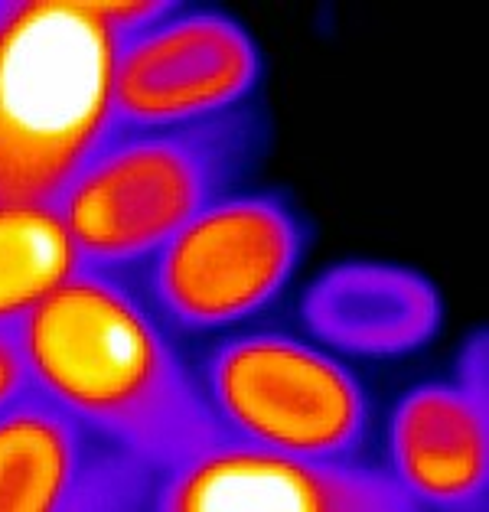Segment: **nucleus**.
<instances>
[{
	"mask_svg": "<svg viewBox=\"0 0 489 512\" xmlns=\"http://www.w3.org/2000/svg\"><path fill=\"white\" fill-rule=\"evenodd\" d=\"M14 330L30 389L160 477L229 437L196 369L128 278L75 268Z\"/></svg>",
	"mask_w": 489,
	"mask_h": 512,
	"instance_id": "nucleus-1",
	"label": "nucleus"
},
{
	"mask_svg": "<svg viewBox=\"0 0 489 512\" xmlns=\"http://www.w3.org/2000/svg\"><path fill=\"white\" fill-rule=\"evenodd\" d=\"M261 151L252 108L183 128L111 131L53 203L79 268L131 274L199 212L235 193Z\"/></svg>",
	"mask_w": 489,
	"mask_h": 512,
	"instance_id": "nucleus-2",
	"label": "nucleus"
},
{
	"mask_svg": "<svg viewBox=\"0 0 489 512\" xmlns=\"http://www.w3.org/2000/svg\"><path fill=\"white\" fill-rule=\"evenodd\" d=\"M118 36L89 0H14L0 27V206L62 196L111 134Z\"/></svg>",
	"mask_w": 489,
	"mask_h": 512,
	"instance_id": "nucleus-3",
	"label": "nucleus"
},
{
	"mask_svg": "<svg viewBox=\"0 0 489 512\" xmlns=\"http://www.w3.org/2000/svg\"><path fill=\"white\" fill-rule=\"evenodd\" d=\"M310 232L281 193H229L131 274L170 333H216L261 314L307 252Z\"/></svg>",
	"mask_w": 489,
	"mask_h": 512,
	"instance_id": "nucleus-4",
	"label": "nucleus"
},
{
	"mask_svg": "<svg viewBox=\"0 0 489 512\" xmlns=\"http://www.w3.org/2000/svg\"><path fill=\"white\" fill-rule=\"evenodd\" d=\"M222 431L310 460H353L369 437V398L336 356L291 333H242L196 369Z\"/></svg>",
	"mask_w": 489,
	"mask_h": 512,
	"instance_id": "nucleus-5",
	"label": "nucleus"
},
{
	"mask_svg": "<svg viewBox=\"0 0 489 512\" xmlns=\"http://www.w3.org/2000/svg\"><path fill=\"white\" fill-rule=\"evenodd\" d=\"M261 79V53L222 10L177 7L167 20L118 40L111 131L183 128L245 108Z\"/></svg>",
	"mask_w": 489,
	"mask_h": 512,
	"instance_id": "nucleus-6",
	"label": "nucleus"
},
{
	"mask_svg": "<svg viewBox=\"0 0 489 512\" xmlns=\"http://www.w3.org/2000/svg\"><path fill=\"white\" fill-rule=\"evenodd\" d=\"M157 480L141 457L36 389L0 408V512L147 509Z\"/></svg>",
	"mask_w": 489,
	"mask_h": 512,
	"instance_id": "nucleus-7",
	"label": "nucleus"
},
{
	"mask_svg": "<svg viewBox=\"0 0 489 512\" xmlns=\"http://www.w3.org/2000/svg\"><path fill=\"white\" fill-rule=\"evenodd\" d=\"M160 512H415L388 470L222 437L157 480Z\"/></svg>",
	"mask_w": 489,
	"mask_h": 512,
	"instance_id": "nucleus-8",
	"label": "nucleus"
},
{
	"mask_svg": "<svg viewBox=\"0 0 489 512\" xmlns=\"http://www.w3.org/2000/svg\"><path fill=\"white\" fill-rule=\"evenodd\" d=\"M486 340L476 336L454 379L411 389L388 421V473L418 509H486L489 392Z\"/></svg>",
	"mask_w": 489,
	"mask_h": 512,
	"instance_id": "nucleus-9",
	"label": "nucleus"
},
{
	"mask_svg": "<svg viewBox=\"0 0 489 512\" xmlns=\"http://www.w3.org/2000/svg\"><path fill=\"white\" fill-rule=\"evenodd\" d=\"M304 327L349 356H405L428 346L444 320V301L424 274L385 261L326 268L300 301Z\"/></svg>",
	"mask_w": 489,
	"mask_h": 512,
	"instance_id": "nucleus-10",
	"label": "nucleus"
},
{
	"mask_svg": "<svg viewBox=\"0 0 489 512\" xmlns=\"http://www.w3.org/2000/svg\"><path fill=\"white\" fill-rule=\"evenodd\" d=\"M75 268L79 255L53 209L0 206V327H14Z\"/></svg>",
	"mask_w": 489,
	"mask_h": 512,
	"instance_id": "nucleus-11",
	"label": "nucleus"
},
{
	"mask_svg": "<svg viewBox=\"0 0 489 512\" xmlns=\"http://www.w3.org/2000/svg\"><path fill=\"white\" fill-rule=\"evenodd\" d=\"M89 4L118 40L154 27L180 7L177 0H89Z\"/></svg>",
	"mask_w": 489,
	"mask_h": 512,
	"instance_id": "nucleus-12",
	"label": "nucleus"
},
{
	"mask_svg": "<svg viewBox=\"0 0 489 512\" xmlns=\"http://www.w3.org/2000/svg\"><path fill=\"white\" fill-rule=\"evenodd\" d=\"M30 389L27 362L14 327H0V408L10 405L20 392Z\"/></svg>",
	"mask_w": 489,
	"mask_h": 512,
	"instance_id": "nucleus-13",
	"label": "nucleus"
},
{
	"mask_svg": "<svg viewBox=\"0 0 489 512\" xmlns=\"http://www.w3.org/2000/svg\"><path fill=\"white\" fill-rule=\"evenodd\" d=\"M10 4H14V0H0V27H4V20L10 14Z\"/></svg>",
	"mask_w": 489,
	"mask_h": 512,
	"instance_id": "nucleus-14",
	"label": "nucleus"
}]
</instances>
